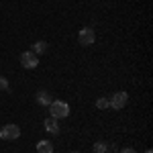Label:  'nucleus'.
I'll use <instances>...</instances> for the list:
<instances>
[{"label": "nucleus", "instance_id": "obj_6", "mask_svg": "<svg viewBox=\"0 0 153 153\" xmlns=\"http://www.w3.org/2000/svg\"><path fill=\"white\" fill-rule=\"evenodd\" d=\"M43 127H45V131L47 133H51V135H57L59 133V120L57 118H53V117H49L43 120Z\"/></svg>", "mask_w": 153, "mask_h": 153}, {"label": "nucleus", "instance_id": "obj_13", "mask_svg": "<svg viewBox=\"0 0 153 153\" xmlns=\"http://www.w3.org/2000/svg\"><path fill=\"white\" fill-rule=\"evenodd\" d=\"M120 153H137L133 147H125V149H120Z\"/></svg>", "mask_w": 153, "mask_h": 153}, {"label": "nucleus", "instance_id": "obj_7", "mask_svg": "<svg viewBox=\"0 0 153 153\" xmlns=\"http://www.w3.org/2000/svg\"><path fill=\"white\" fill-rule=\"evenodd\" d=\"M37 102H39L41 106H49L51 102H53V96L49 94L47 90H39V92H37Z\"/></svg>", "mask_w": 153, "mask_h": 153}, {"label": "nucleus", "instance_id": "obj_3", "mask_svg": "<svg viewBox=\"0 0 153 153\" xmlns=\"http://www.w3.org/2000/svg\"><path fill=\"white\" fill-rule=\"evenodd\" d=\"M96 41V33L94 29H90V27H84L80 29V33H78V43L84 45V47H90V45H94Z\"/></svg>", "mask_w": 153, "mask_h": 153}, {"label": "nucleus", "instance_id": "obj_11", "mask_svg": "<svg viewBox=\"0 0 153 153\" xmlns=\"http://www.w3.org/2000/svg\"><path fill=\"white\" fill-rule=\"evenodd\" d=\"M96 108H98V110H106V108H108V98H104V96L98 98V100H96Z\"/></svg>", "mask_w": 153, "mask_h": 153}, {"label": "nucleus", "instance_id": "obj_2", "mask_svg": "<svg viewBox=\"0 0 153 153\" xmlns=\"http://www.w3.org/2000/svg\"><path fill=\"white\" fill-rule=\"evenodd\" d=\"M129 102V94L127 92H114V94L108 98V108L112 110H123Z\"/></svg>", "mask_w": 153, "mask_h": 153}, {"label": "nucleus", "instance_id": "obj_4", "mask_svg": "<svg viewBox=\"0 0 153 153\" xmlns=\"http://www.w3.org/2000/svg\"><path fill=\"white\" fill-rule=\"evenodd\" d=\"M21 137V129H19V125H4L2 129H0V139H4V141H14V139H19Z\"/></svg>", "mask_w": 153, "mask_h": 153}, {"label": "nucleus", "instance_id": "obj_9", "mask_svg": "<svg viewBox=\"0 0 153 153\" xmlns=\"http://www.w3.org/2000/svg\"><path fill=\"white\" fill-rule=\"evenodd\" d=\"M45 49H47V43H45V41H37V43H33V53H35V55L45 53Z\"/></svg>", "mask_w": 153, "mask_h": 153}, {"label": "nucleus", "instance_id": "obj_5", "mask_svg": "<svg viewBox=\"0 0 153 153\" xmlns=\"http://www.w3.org/2000/svg\"><path fill=\"white\" fill-rule=\"evenodd\" d=\"M21 65L25 70H35L39 65V55H35L33 51H23L21 53Z\"/></svg>", "mask_w": 153, "mask_h": 153}, {"label": "nucleus", "instance_id": "obj_15", "mask_svg": "<svg viewBox=\"0 0 153 153\" xmlns=\"http://www.w3.org/2000/svg\"><path fill=\"white\" fill-rule=\"evenodd\" d=\"M71 153H78V151H71Z\"/></svg>", "mask_w": 153, "mask_h": 153}, {"label": "nucleus", "instance_id": "obj_10", "mask_svg": "<svg viewBox=\"0 0 153 153\" xmlns=\"http://www.w3.org/2000/svg\"><path fill=\"white\" fill-rule=\"evenodd\" d=\"M94 153H108V143L106 141H98L94 145Z\"/></svg>", "mask_w": 153, "mask_h": 153}, {"label": "nucleus", "instance_id": "obj_14", "mask_svg": "<svg viewBox=\"0 0 153 153\" xmlns=\"http://www.w3.org/2000/svg\"><path fill=\"white\" fill-rule=\"evenodd\" d=\"M145 153H153V151H151V149H147V151H145Z\"/></svg>", "mask_w": 153, "mask_h": 153}, {"label": "nucleus", "instance_id": "obj_8", "mask_svg": "<svg viewBox=\"0 0 153 153\" xmlns=\"http://www.w3.org/2000/svg\"><path fill=\"white\" fill-rule=\"evenodd\" d=\"M37 151H39V153H53V143L47 141V139L39 141V143H37Z\"/></svg>", "mask_w": 153, "mask_h": 153}, {"label": "nucleus", "instance_id": "obj_1", "mask_svg": "<svg viewBox=\"0 0 153 153\" xmlns=\"http://www.w3.org/2000/svg\"><path fill=\"white\" fill-rule=\"evenodd\" d=\"M70 114V104L68 102H63V100H53L51 104H49V117L53 118H65Z\"/></svg>", "mask_w": 153, "mask_h": 153}, {"label": "nucleus", "instance_id": "obj_12", "mask_svg": "<svg viewBox=\"0 0 153 153\" xmlns=\"http://www.w3.org/2000/svg\"><path fill=\"white\" fill-rule=\"evenodd\" d=\"M10 90V84H8V80L4 78V76H0V92H8Z\"/></svg>", "mask_w": 153, "mask_h": 153}]
</instances>
